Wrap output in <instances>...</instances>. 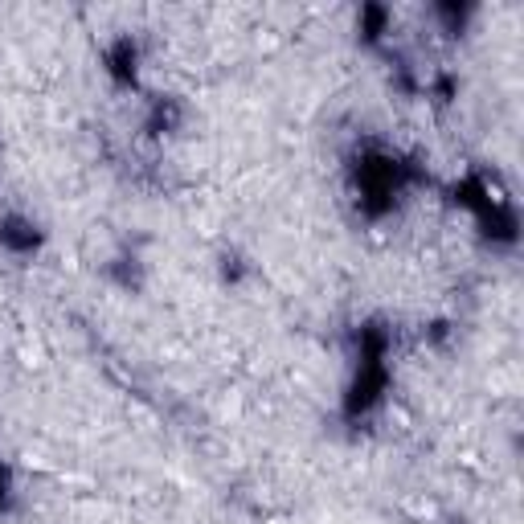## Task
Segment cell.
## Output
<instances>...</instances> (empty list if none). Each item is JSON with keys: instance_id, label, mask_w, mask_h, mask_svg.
<instances>
[{"instance_id": "6da1fadb", "label": "cell", "mask_w": 524, "mask_h": 524, "mask_svg": "<svg viewBox=\"0 0 524 524\" xmlns=\"http://www.w3.org/2000/svg\"><path fill=\"white\" fill-rule=\"evenodd\" d=\"M267 524H291V520H287V516H271Z\"/></svg>"}]
</instances>
